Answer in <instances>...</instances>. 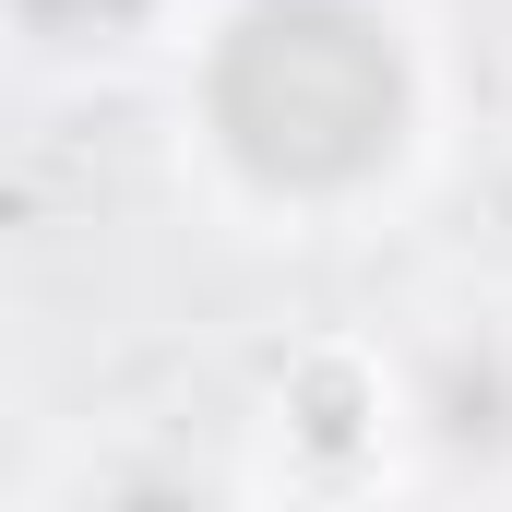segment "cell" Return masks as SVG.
<instances>
[{
	"instance_id": "cell-2",
	"label": "cell",
	"mask_w": 512,
	"mask_h": 512,
	"mask_svg": "<svg viewBox=\"0 0 512 512\" xmlns=\"http://www.w3.org/2000/svg\"><path fill=\"white\" fill-rule=\"evenodd\" d=\"M24 12H36V24H131L143 0H24Z\"/></svg>"
},
{
	"instance_id": "cell-1",
	"label": "cell",
	"mask_w": 512,
	"mask_h": 512,
	"mask_svg": "<svg viewBox=\"0 0 512 512\" xmlns=\"http://www.w3.org/2000/svg\"><path fill=\"white\" fill-rule=\"evenodd\" d=\"M215 143L274 191H346L405 131V60L393 24L358 0H251L203 72Z\"/></svg>"
}]
</instances>
